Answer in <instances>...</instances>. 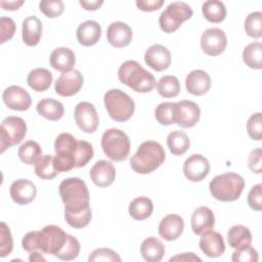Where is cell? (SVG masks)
I'll return each mask as SVG.
<instances>
[{
	"label": "cell",
	"mask_w": 262,
	"mask_h": 262,
	"mask_svg": "<svg viewBox=\"0 0 262 262\" xmlns=\"http://www.w3.org/2000/svg\"><path fill=\"white\" fill-rule=\"evenodd\" d=\"M58 192L64 204V212H81L89 206V191L86 183L78 177H70L61 181Z\"/></svg>",
	"instance_id": "1"
},
{
	"label": "cell",
	"mask_w": 262,
	"mask_h": 262,
	"mask_svg": "<svg viewBox=\"0 0 262 262\" xmlns=\"http://www.w3.org/2000/svg\"><path fill=\"white\" fill-rule=\"evenodd\" d=\"M165 159L166 154L163 146L158 141L146 140L131 157L130 166L138 174H149L157 170Z\"/></svg>",
	"instance_id": "2"
},
{
	"label": "cell",
	"mask_w": 262,
	"mask_h": 262,
	"mask_svg": "<svg viewBox=\"0 0 262 262\" xmlns=\"http://www.w3.org/2000/svg\"><path fill=\"white\" fill-rule=\"evenodd\" d=\"M120 82L127 85L136 92H150L156 87V79L146 70H144L136 60H126L118 71Z\"/></svg>",
	"instance_id": "3"
},
{
	"label": "cell",
	"mask_w": 262,
	"mask_h": 262,
	"mask_svg": "<svg viewBox=\"0 0 262 262\" xmlns=\"http://www.w3.org/2000/svg\"><path fill=\"white\" fill-rule=\"evenodd\" d=\"M245 187V180L236 173L228 172L215 176L209 184L212 196L221 202L236 201Z\"/></svg>",
	"instance_id": "4"
},
{
	"label": "cell",
	"mask_w": 262,
	"mask_h": 262,
	"mask_svg": "<svg viewBox=\"0 0 262 262\" xmlns=\"http://www.w3.org/2000/svg\"><path fill=\"white\" fill-rule=\"evenodd\" d=\"M78 140L70 133H60L54 142L53 165L57 172H68L76 168Z\"/></svg>",
	"instance_id": "5"
},
{
	"label": "cell",
	"mask_w": 262,
	"mask_h": 262,
	"mask_svg": "<svg viewBox=\"0 0 262 262\" xmlns=\"http://www.w3.org/2000/svg\"><path fill=\"white\" fill-rule=\"evenodd\" d=\"M108 116L116 122H126L134 114V100L120 89L108 90L103 97Z\"/></svg>",
	"instance_id": "6"
},
{
	"label": "cell",
	"mask_w": 262,
	"mask_h": 262,
	"mask_svg": "<svg viewBox=\"0 0 262 262\" xmlns=\"http://www.w3.org/2000/svg\"><path fill=\"white\" fill-rule=\"evenodd\" d=\"M130 146L129 137L120 129H108L101 136V148L105 156L114 162L125 161L129 156Z\"/></svg>",
	"instance_id": "7"
},
{
	"label": "cell",
	"mask_w": 262,
	"mask_h": 262,
	"mask_svg": "<svg viewBox=\"0 0 262 262\" xmlns=\"http://www.w3.org/2000/svg\"><path fill=\"white\" fill-rule=\"evenodd\" d=\"M192 16L191 7L180 1L170 3L167 8L160 14L159 25L165 33H173L177 31L182 23Z\"/></svg>",
	"instance_id": "8"
},
{
	"label": "cell",
	"mask_w": 262,
	"mask_h": 262,
	"mask_svg": "<svg viewBox=\"0 0 262 262\" xmlns=\"http://www.w3.org/2000/svg\"><path fill=\"white\" fill-rule=\"evenodd\" d=\"M27 134V124L20 117L9 116L5 118L0 127L1 152H4L10 146L21 142Z\"/></svg>",
	"instance_id": "9"
},
{
	"label": "cell",
	"mask_w": 262,
	"mask_h": 262,
	"mask_svg": "<svg viewBox=\"0 0 262 262\" xmlns=\"http://www.w3.org/2000/svg\"><path fill=\"white\" fill-rule=\"evenodd\" d=\"M68 233L56 225H47L38 232L39 236V251L44 254H51L56 256L63 248Z\"/></svg>",
	"instance_id": "10"
},
{
	"label": "cell",
	"mask_w": 262,
	"mask_h": 262,
	"mask_svg": "<svg viewBox=\"0 0 262 262\" xmlns=\"http://www.w3.org/2000/svg\"><path fill=\"white\" fill-rule=\"evenodd\" d=\"M227 37L223 30L219 28L207 29L201 37L202 50L210 56L220 55L226 48Z\"/></svg>",
	"instance_id": "11"
},
{
	"label": "cell",
	"mask_w": 262,
	"mask_h": 262,
	"mask_svg": "<svg viewBox=\"0 0 262 262\" xmlns=\"http://www.w3.org/2000/svg\"><path fill=\"white\" fill-rule=\"evenodd\" d=\"M74 118L78 127L86 133H94L99 124L96 108L88 101H82L76 105Z\"/></svg>",
	"instance_id": "12"
},
{
	"label": "cell",
	"mask_w": 262,
	"mask_h": 262,
	"mask_svg": "<svg viewBox=\"0 0 262 262\" xmlns=\"http://www.w3.org/2000/svg\"><path fill=\"white\" fill-rule=\"evenodd\" d=\"M83 75L78 70H70L62 73L54 85L55 92L63 97H71L77 94L83 86Z\"/></svg>",
	"instance_id": "13"
},
{
	"label": "cell",
	"mask_w": 262,
	"mask_h": 262,
	"mask_svg": "<svg viewBox=\"0 0 262 262\" xmlns=\"http://www.w3.org/2000/svg\"><path fill=\"white\" fill-rule=\"evenodd\" d=\"M183 173L191 182L202 181L210 171V163L204 156L194 154L188 157L183 164Z\"/></svg>",
	"instance_id": "14"
},
{
	"label": "cell",
	"mask_w": 262,
	"mask_h": 262,
	"mask_svg": "<svg viewBox=\"0 0 262 262\" xmlns=\"http://www.w3.org/2000/svg\"><path fill=\"white\" fill-rule=\"evenodd\" d=\"M2 99L8 108L19 112L29 110L32 103V99L28 91L15 85L9 86L3 91Z\"/></svg>",
	"instance_id": "15"
},
{
	"label": "cell",
	"mask_w": 262,
	"mask_h": 262,
	"mask_svg": "<svg viewBox=\"0 0 262 262\" xmlns=\"http://www.w3.org/2000/svg\"><path fill=\"white\" fill-rule=\"evenodd\" d=\"M201 118L200 106L191 100L176 102V124L181 128L193 127Z\"/></svg>",
	"instance_id": "16"
},
{
	"label": "cell",
	"mask_w": 262,
	"mask_h": 262,
	"mask_svg": "<svg viewBox=\"0 0 262 262\" xmlns=\"http://www.w3.org/2000/svg\"><path fill=\"white\" fill-rule=\"evenodd\" d=\"M145 63L157 72L167 70L171 64V53L167 47L161 44L149 46L144 53Z\"/></svg>",
	"instance_id": "17"
},
{
	"label": "cell",
	"mask_w": 262,
	"mask_h": 262,
	"mask_svg": "<svg viewBox=\"0 0 262 262\" xmlns=\"http://www.w3.org/2000/svg\"><path fill=\"white\" fill-rule=\"evenodd\" d=\"M9 192L14 203L18 205H28L35 200L37 188L31 180L20 178L11 183Z\"/></svg>",
	"instance_id": "18"
},
{
	"label": "cell",
	"mask_w": 262,
	"mask_h": 262,
	"mask_svg": "<svg viewBox=\"0 0 262 262\" xmlns=\"http://www.w3.org/2000/svg\"><path fill=\"white\" fill-rule=\"evenodd\" d=\"M89 175L95 185L98 187H106L115 181L116 169L113 163L105 160H100L92 166Z\"/></svg>",
	"instance_id": "19"
},
{
	"label": "cell",
	"mask_w": 262,
	"mask_h": 262,
	"mask_svg": "<svg viewBox=\"0 0 262 262\" xmlns=\"http://www.w3.org/2000/svg\"><path fill=\"white\" fill-rule=\"evenodd\" d=\"M191 229L196 235H202L213 229L215 225V216L213 211L205 206L196 208L190 218Z\"/></svg>",
	"instance_id": "20"
},
{
	"label": "cell",
	"mask_w": 262,
	"mask_h": 262,
	"mask_svg": "<svg viewBox=\"0 0 262 262\" xmlns=\"http://www.w3.org/2000/svg\"><path fill=\"white\" fill-rule=\"evenodd\" d=\"M106 39L116 48L126 47L132 40V30L123 21H114L107 28Z\"/></svg>",
	"instance_id": "21"
},
{
	"label": "cell",
	"mask_w": 262,
	"mask_h": 262,
	"mask_svg": "<svg viewBox=\"0 0 262 262\" xmlns=\"http://www.w3.org/2000/svg\"><path fill=\"white\" fill-rule=\"evenodd\" d=\"M199 245L202 252L210 258L220 257L225 252V244L223 237L217 231L210 230L202 234Z\"/></svg>",
	"instance_id": "22"
},
{
	"label": "cell",
	"mask_w": 262,
	"mask_h": 262,
	"mask_svg": "<svg viewBox=\"0 0 262 262\" xmlns=\"http://www.w3.org/2000/svg\"><path fill=\"white\" fill-rule=\"evenodd\" d=\"M184 221L177 214L166 215L159 224V234L166 241H175L183 232Z\"/></svg>",
	"instance_id": "23"
},
{
	"label": "cell",
	"mask_w": 262,
	"mask_h": 262,
	"mask_svg": "<svg viewBox=\"0 0 262 262\" xmlns=\"http://www.w3.org/2000/svg\"><path fill=\"white\" fill-rule=\"evenodd\" d=\"M186 90L195 96L206 94L211 87V78L203 70H193L185 78Z\"/></svg>",
	"instance_id": "24"
},
{
	"label": "cell",
	"mask_w": 262,
	"mask_h": 262,
	"mask_svg": "<svg viewBox=\"0 0 262 262\" xmlns=\"http://www.w3.org/2000/svg\"><path fill=\"white\" fill-rule=\"evenodd\" d=\"M77 40L83 46H92L96 44L101 36L100 25L95 20H85L77 29Z\"/></svg>",
	"instance_id": "25"
},
{
	"label": "cell",
	"mask_w": 262,
	"mask_h": 262,
	"mask_svg": "<svg viewBox=\"0 0 262 262\" xmlns=\"http://www.w3.org/2000/svg\"><path fill=\"white\" fill-rule=\"evenodd\" d=\"M23 41L28 46H36L42 36V23L41 20L35 16L30 15L26 17L23 21V30H21Z\"/></svg>",
	"instance_id": "26"
},
{
	"label": "cell",
	"mask_w": 262,
	"mask_h": 262,
	"mask_svg": "<svg viewBox=\"0 0 262 262\" xmlns=\"http://www.w3.org/2000/svg\"><path fill=\"white\" fill-rule=\"evenodd\" d=\"M76 58L75 53L68 47H58L54 49L50 54L51 67L59 72H68L75 66Z\"/></svg>",
	"instance_id": "27"
},
{
	"label": "cell",
	"mask_w": 262,
	"mask_h": 262,
	"mask_svg": "<svg viewBox=\"0 0 262 262\" xmlns=\"http://www.w3.org/2000/svg\"><path fill=\"white\" fill-rule=\"evenodd\" d=\"M140 254L147 262H159L165 255V247L159 238L149 236L141 243Z\"/></svg>",
	"instance_id": "28"
},
{
	"label": "cell",
	"mask_w": 262,
	"mask_h": 262,
	"mask_svg": "<svg viewBox=\"0 0 262 262\" xmlns=\"http://www.w3.org/2000/svg\"><path fill=\"white\" fill-rule=\"evenodd\" d=\"M53 77L51 72L44 68H37L32 70L27 78L28 85L36 92H42L47 90L51 83Z\"/></svg>",
	"instance_id": "29"
},
{
	"label": "cell",
	"mask_w": 262,
	"mask_h": 262,
	"mask_svg": "<svg viewBox=\"0 0 262 262\" xmlns=\"http://www.w3.org/2000/svg\"><path fill=\"white\" fill-rule=\"evenodd\" d=\"M37 113L49 120V121H58L63 116V105L60 101L52 99V98H43L41 99L37 106Z\"/></svg>",
	"instance_id": "30"
},
{
	"label": "cell",
	"mask_w": 262,
	"mask_h": 262,
	"mask_svg": "<svg viewBox=\"0 0 262 262\" xmlns=\"http://www.w3.org/2000/svg\"><path fill=\"white\" fill-rule=\"evenodd\" d=\"M129 215L135 220L147 219L152 211L154 204L151 200L147 196H139L134 199L129 205Z\"/></svg>",
	"instance_id": "31"
},
{
	"label": "cell",
	"mask_w": 262,
	"mask_h": 262,
	"mask_svg": "<svg viewBox=\"0 0 262 262\" xmlns=\"http://www.w3.org/2000/svg\"><path fill=\"white\" fill-rule=\"evenodd\" d=\"M189 138L187 134L181 130H174L167 136V145L174 156H181L189 148Z\"/></svg>",
	"instance_id": "32"
},
{
	"label": "cell",
	"mask_w": 262,
	"mask_h": 262,
	"mask_svg": "<svg viewBox=\"0 0 262 262\" xmlns=\"http://www.w3.org/2000/svg\"><path fill=\"white\" fill-rule=\"evenodd\" d=\"M227 242L233 249L249 246L252 244L251 231L244 225H234L227 232Z\"/></svg>",
	"instance_id": "33"
},
{
	"label": "cell",
	"mask_w": 262,
	"mask_h": 262,
	"mask_svg": "<svg viewBox=\"0 0 262 262\" xmlns=\"http://www.w3.org/2000/svg\"><path fill=\"white\" fill-rule=\"evenodd\" d=\"M202 12L208 21L218 24L224 20L226 16V7L221 1L209 0L204 2Z\"/></svg>",
	"instance_id": "34"
},
{
	"label": "cell",
	"mask_w": 262,
	"mask_h": 262,
	"mask_svg": "<svg viewBox=\"0 0 262 262\" xmlns=\"http://www.w3.org/2000/svg\"><path fill=\"white\" fill-rule=\"evenodd\" d=\"M19 160L27 165H35L42 157L41 146L34 140H28L18 147Z\"/></svg>",
	"instance_id": "35"
},
{
	"label": "cell",
	"mask_w": 262,
	"mask_h": 262,
	"mask_svg": "<svg viewBox=\"0 0 262 262\" xmlns=\"http://www.w3.org/2000/svg\"><path fill=\"white\" fill-rule=\"evenodd\" d=\"M180 89V82L175 76H164L157 83L158 93L164 98H172L177 96Z\"/></svg>",
	"instance_id": "36"
},
{
	"label": "cell",
	"mask_w": 262,
	"mask_h": 262,
	"mask_svg": "<svg viewBox=\"0 0 262 262\" xmlns=\"http://www.w3.org/2000/svg\"><path fill=\"white\" fill-rule=\"evenodd\" d=\"M262 44L260 42L250 43L243 51V60L251 69L260 70L262 68Z\"/></svg>",
	"instance_id": "37"
},
{
	"label": "cell",
	"mask_w": 262,
	"mask_h": 262,
	"mask_svg": "<svg viewBox=\"0 0 262 262\" xmlns=\"http://www.w3.org/2000/svg\"><path fill=\"white\" fill-rule=\"evenodd\" d=\"M156 120L164 126L176 123V102H162L155 111Z\"/></svg>",
	"instance_id": "38"
},
{
	"label": "cell",
	"mask_w": 262,
	"mask_h": 262,
	"mask_svg": "<svg viewBox=\"0 0 262 262\" xmlns=\"http://www.w3.org/2000/svg\"><path fill=\"white\" fill-rule=\"evenodd\" d=\"M35 173L41 179H53L58 173L53 165V157L51 155L42 156L35 164Z\"/></svg>",
	"instance_id": "39"
},
{
	"label": "cell",
	"mask_w": 262,
	"mask_h": 262,
	"mask_svg": "<svg viewBox=\"0 0 262 262\" xmlns=\"http://www.w3.org/2000/svg\"><path fill=\"white\" fill-rule=\"evenodd\" d=\"M245 31L249 37L259 39L262 36V13L254 11L245 19Z\"/></svg>",
	"instance_id": "40"
},
{
	"label": "cell",
	"mask_w": 262,
	"mask_h": 262,
	"mask_svg": "<svg viewBox=\"0 0 262 262\" xmlns=\"http://www.w3.org/2000/svg\"><path fill=\"white\" fill-rule=\"evenodd\" d=\"M79 253H80L79 241L75 236L69 234L63 248L60 250V252L55 257L60 260H63V261H71V260L76 259L78 257Z\"/></svg>",
	"instance_id": "41"
},
{
	"label": "cell",
	"mask_w": 262,
	"mask_h": 262,
	"mask_svg": "<svg viewBox=\"0 0 262 262\" xmlns=\"http://www.w3.org/2000/svg\"><path fill=\"white\" fill-rule=\"evenodd\" d=\"M91 217H92V213L90 208L81 212H74V213L64 212L66 221L70 226L74 228H83L87 226L91 220Z\"/></svg>",
	"instance_id": "42"
},
{
	"label": "cell",
	"mask_w": 262,
	"mask_h": 262,
	"mask_svg": "<svg viewBox=\"0 0 262 262\" xmlns=\"http://www.w3.org/2000/svg\"><path fill=\"white\" fill-rule=\"evenodd\" d=\"M93 147L86 140H78V148L76 154V168L86 166L93 158Z\"/></svg>",
	"instance_id": "43"
},
{
	"label": "cell",
	"mask_w": 262,
	"mask_h": 262,
	"mask_svg": "<svg viewBox=\"0 0 262 262\" xmlns=\"http://www.w3.org/2000/svg\"><path fill=\"white\" fill-rule=\"evenodd\" d=\"M39 7L43 14L50 18L60 16L64 10V4L61 0H43L40 2Z\"/></svg>",
	"instance_id": "44"
},
{
	"label": "cell",
	"mask_w": 262,
	"mask_h": 262,
	"mask_svg": "<svg viewBox=\"0 0 262 262\" xmlns=\"http://www.w3.org/2000/svg\"><path fill=\"white\" fill-rule=\"evenodd\" d=\"M13 249L12 235L9 230V227L1 222L0 224V257L4 258L8 256Z\"/></svg>",
	"instance_id": "45"
},
{
	"label": "cell",
	"mask_w": 262,
	"mask_h": 262,
	"mask_svg": "<svg viewBox=\"0 0 262 262\" xmlns=\"http://www.w3.org/2000/svg\"><path fill=\"white\" fill-rule=\"evenodd\" d=\"M258 259V252L251 245L235 249L231 256L233 262H257Z\"/></svg>",
	"instance_id": "46"
},
{
	"label": "cell",
	"mask_w": 262,
	"mask_h": 262,
	"mask_svg": "<svg viewBox=\"0 0 262 262\" xmlns=\"http://www.w3.org/2000/svg\"><path fill=\"white\" fill-rule=\"evenodd\" d=\"M247 131L249 136L254 140H261L262 138V114H253L247 123Z\"/></svg>",
	"instance_id": "47"
},
{
	"label": "cell",
	"mask_w": 262,
	"mask_h": 262,
	"mask_svg": "<svg viewBox=\"0 0 262 262\" xmlns=\"http://www.w3.org/2000/svg\"><path fill=\"white\" fill-rule=\"evenodd\" d=\"M89 262H94V261H121V257L119 254L112 249L107 248H99L94 250L91 255L88 258Z\"/></svg>",
	"instance_id": "48"
},
{
	"label": "cell",
	"mask_w": 262,
	"mask_h": 262,
	"mask_svg": "<svg viewBox=\"0 0 262 262\" xmlns=\"http://www.w3.org/2000/svg\"><path fill=\"white\" fill-rule=\"evenodd\" d=\"M16 26L12 18L2 16L0 18V43L3 44L10 40L15 33Z\"/></svg>",
	"instance_id": "49"
},
{
	"label": "cell",
	"mask_w": 262,
	"mask_h": 262,
	"mask_svg": "<svg viewBox=\"0 0 262 262\" xmlns=\"http://www.w3.org/2000/svg\"><path fill=\"white\" fill-rule=\"evenodd\" d=\"M248 204L255 211L262 210V184L254 185L248 194Z\"/></svg>",
	"instance_id": "50"
},
{
	"label": "cell",
	"mask_w": 262,
	"mask_h": 262,
	"mask_svg": "<svg viewBox=\"0 0 262 262\" xmlns=\"http://www.w3.org/2000/svg\"><path fill=\"white\" fill-rule=\"evenodd\" d=\"M39 230H34L28 232L21 241L23 249L27 252H33V251H39V237H38Z\"/></svg>",
	"instance_id": "51"
},
{
	"label": "cell",
	"mask_w": 262,
	"mask_h": 262,
	"mask_svg": "<svg viewBox=\"0 0 262 262\" xmlns=\"http://www.w3.org/2000/svg\"><path fill=\"white\" fill-rule=\"evenodd\" d=\"M248 166L250 170L254 173H261L262 169V155L261 148H256L251 151L249 159H248Z\"/></svg>",
	"instance_id": "52"
},
{
	"label": "cell",
	"mask_w": 262,
	"mask_h": 262,
	"mask_svg": "<svg viewBox=\"0 0 262 262\" xmlns=\"http://www.w3.org/2000/svg\"><path fill=\"white\" fill-rule=\"evenodd\" d=\"M135 4L141 11L150 12L160 9L164 5V0H137Z\"/></svg>",
	"instance_id": "53"
},
{
	"label": "cell",
	"mask_w": 262,
	"mask_h": 262,
	"mask_svg": "<svg viewBox=\"0 0 262 262\" xmlns=\"http://www.w3.org/2000/svg\"><path fill=\"white\" fill-rule=\"evenodd\" d=\"M172 261H202V259L195 256L193 253H183L181 255H176L170 259Z\"/></svg>",
	"instance_id": "54"
},
{
	"label": "cell",
	"mask_w": 262,
	"mask_h": 262,
	"mask_svg": "<svg viewBox=\"0 0 262 262\" xmlns=\"http://www.w3.org/2000/svg\"><path fill=\"white\" fill-rule=\"evenodd\" d=\"M24 3H25V1H23V0H20V1H17V0L16 1L15 0H13V1H3V0H1L0 1V5H1L2 9H4V10H16Z\"/></svg>",
	"instance_id": "55"
},
{
	"label": "cell",
	"mask_w": 262,
	"mask_h": 262,
	"mask_svg": "<svg viewBox=\"0 0 262 262\" xmlns=\"http://www.w3.org/2000/svg\"><path fill=\"white\" fill-rule=\"evenodd\" d=\"M79 3H80V5H81L84 9L93 11V10L98 9V8L102 5L103 1H101V0H99V1H98V0H93V1H80Z\"/></svg>",
	"instance_id": "56"
},
{
	"label": "cell",
	"mask_w": 262,
	"mask_h": 262,
	"mask_svg": "<svg viewBox=\"0 0 262 262\" xmlns=\"http://www.w3.org/2000/svg\"><path fill=\"white\" fill-rule=\"evenodd\" d=\"M29 260H30V261H45V258L41 255L40 252H38V251H33V252H31V254H30Z\"/></svg>",
	"instance_id": "57"
}]
</instances>
